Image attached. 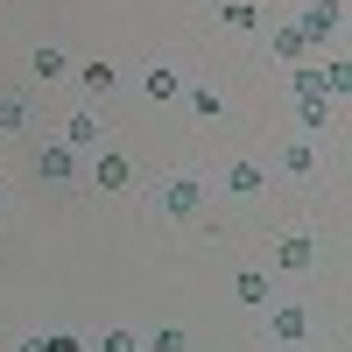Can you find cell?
<instances>
[{
    "label": "cell",
    "mask_w": 352,
    "mask_h": 352,
    "mask_svg": "<svg viewBox=\"0 0 352 352\" xmlns=\"http://www.w3.org/2000/svg\"><path fill=\"white\" fill-rule=\"evenodd\" d=\"M36 176H50V184H64V176H71V148H64V141H56V148H43Z\"/></svg>",
    "instance_id": "8fae6325"
},
{
    "label": "cell",
    "mask_w": 352,
    "mask_h": 352,
    "mask_svg": "<svg viewBox=\"0 0 352 352\" xmlns=\"http://www.w3.org/2000/svg\"><path fill=\"white\" fill-rule=\"evenodd\" d=\"M92 176H99V190H127V184H134V162H127V155H113V148H106Z\"/></svg>",
    "instance_id": "277c9868"
},
{
    "label": "cell",
    "mask_w": 352,
    "mask_h": 352,
    "mask_svg": "<svg viewBox=\"0 0 352 352\" xmlns=\"http://www.w3.org/2000/svg\"><path fill=\"white\" fill-rule=\"evenodd\" d=\"M232 296H240V303H268V275H240V282H232Z\"/></svg>",
    "instance_id": "9a60e30c"
},
{
    "label": "cell",
    "mask_w": 352,
    "mask_h": 352,
    "mask_svg": "<svg viewBox=\"0 0 352 352\" xmlns=\"http://www.w3.org/2000/svg\"><path fill=\"white\" fill-rule=\"evenodd\" d=\"M21 120H28V106H21V99H0V134H14Z\"/></svg>",
    "instance_id": "44dd1931"
},
{
    "label": "cell",
    "mask_w": 352,
    "mask_h": 352,
    "mask_svg": "<svg viewBox=\"0 0 352 352\" xmlns=\"http://www.w3.org/2000/svg\"><path fill=\"white\" fill-rule=\"evenodd\" d=\"M21 352H36V345H21Z\"/></svg>",
    "instance_id": "cb8c5ba5"
},
{
    "label": "cell",
    "mask_w": 352,
    "mask_h": 352,
    "mask_svg": "<svg viewBox=\"0 0 352 352\" xmlns=\"http://www.w3.org/2000/svg\"><path fill=\"white\" fill-rule=\"evenodd\" d=\"M184 99H190V113H197V120H219V113H226V99L212 92V85H190Z\"/></svg>",
    "instance_id": "30bf717a"
},
{
    "label": "cell",
    "mask_w": 352,
    "mask_h": 352,
    "mask_svg": "<svg viewBox=\"0 0 352 352\" xmlns=\"http://www.w3.org/2000/svg\"><path fill=\"white\" fill-rule=\"evenodd\" d=\"M226 28H261V8H247V0H232V8H219Z\"/></svg>",
    "instance_id": "d6986e66"
},
{
    "label": "cell",
    "mask_w": 352,
    "mask_h": 352,
    "mask_svg": "<svg viewBox=\"0 0 352 352\" xmlns=\"http://www.w3.org/2000/svg\"><path fill=\"white\" fill-rule=\"evenodd\" d=\"M148 99L162 106V99H184V78H176L169 64H148Z\"/></svg>",
    "instance_id": "52a82bcc"
},
{
    "label": "cell",
    "mask_w": 352,
    "mask_h": 352,
    "mask_svg": "<svg viewBox=\"0 0 352 352\" xmlns=\"http://www.w3.org/2000/svg\"><path fill=\"white\" fill-rule=\"evenodd\" d=\"M282 352H303V345H282Z\"/></svg>",
    "instance_id": "603a6c76"
},
{
    "label": "cell",
    "mask_w": 352,
    "mask_h": 352,
    "mask_svg": "<svg viewBox=\"0 0 352 352\" xmlns=\"http://www.w3.org/2000/svg\"><path fill=\"white\" fill-rule=\"evenodd\" d=\"M338 21H345L338 0H310L303 21H296V36H303V43H324V36H338Z\"/></svg>",
    "instance_id": "6da1fadb"
},
{
    "label": "cell",
    "mask_w": 352,
    "mask_h": 352,
    "mask_svg": "<svg viewBox=\"0 0 352 352\" xmlns=\"http://www.w3.org/2000/svg\"><path fill=\"white\" fill-rule=\"evenodd\" d=\"M78 78H85V92H92V99H99V92H113V78H120V71H113V64H85Z\"/></svg>",
    "instance_id": "2e32d148"
},
{
    "label": "cell",
    "mask_w": 352,
    "mask_h": 352,
    "mask_svg": "<svg viewBox=\"0 0 352 352\" xmlns=\"http://www.w3.org/2000/svg\"><path fill=\"white\" fill-rule=\"evenodd\" d=\"M36 352H85V338L78 331H43V338H28Z\"/></svg>",
    "instance_id": "5bb4252c"
},
{
    "label": "cell",
    "mask_w": 352,
    "mask_h": 352,
    "mask_svg": "<svg viewBox=\"0 0 352 352\" xmlns=\"http://www.w3.org/2000/svg\"><path fill=\"white\" fill-rule=\"evenodd\" d=\"M141 352H190V338L169 324V331H155V345H141Z\"/></svg>",
    "instance_id": "ffe728a7"
},
{
    "label": "cell",
    "mask_w": 352,
    "mask_h": 352,
    "mask_svg": "<svg viewBox=\"0 0 352 352\" xmlns=\"http://www.w3.org/2000/svg\"><path fill=\"white\" fill-rule=\"evenodd\" d=\"M275 56H282V64H303V56H310V43L296 36V21H289V28H275Z\"/></svg>",
    "instance_id": "ba28073f"
},
{
    "label": "cell",
    "mask_w": 352,
    "mask_h": 352,
    "mask_svg": "<svg viewBox=\"0 0 352 352\" xmlns=\"http://www.w3.org/2000/svg\"><path fill=\"white\" fill-rule=\"evenodd\" d=\"M324 120H331V99H303V106H296V127H303V134H317Z\"/></svg>",
    "instance_id": "4fadbf2b"
},
{
    "label": "cell",
    "mask_w": 352,
    "mask_h": 352,
    "mask_svg": "<svg viewBox=\"0 0 352 352\" xmlns=\"http://www.w3.org/2000/svg\"><path fill=\"white\" fill-rule=\"evenodd\" d=\"M275 261H282V268H289V275H303V268H310V261H317V240H310V232H289V240L275 247Z\"/></svg>",
    "instance_id": "3957f363"
},
{
    "label": "cell",
    "mask_w": 352,
    "mask_h": 352,
    "mask_svg": "<svg viewBox=\"0 0 352 352\" xmlns=\"http://www.w3.org/2000/svg\"><path fill=\"white\" fill-rule=\"evenodd\" d=\"M155 204H162L169 219H190L197 204H204V184H197V176H169V184H162V197H155Z\"/></svg>",
    "instance_id": "7a4b0ae2"
},
{
    "label": "cell",
    "mask_w": 352,
    "mask_h": 352,
    "mask_svg": "<svg viewBox=\"0 0 352 352\" xmlns=\"http://www.w3.org/2000/svg\"><path fill=\"white\" fill-rule=\"evenodd\" d=\"M28 71H36V78H64V71H71V56H64V50H50V43H43L36 56H28Z\"/></svg>",
    "instance_id": "9c48e42d"
},
{
    "label": "cell",
    "mask_w": 352,
    "mask_h": 352,
    "mask_svg": "<svg viewBox=\"0 0 352 352\" xmlns=\"http://www.w3.org/2000/svg\"><path fill=\"white\" fill-rule=\"evenodd\" d=\"M282 169H289V176H310V169H317V155L303 148V141H289V148H282Z\"/></svg>",
    "instance_id": "ac0fdd59"
},
{
    "label": "cell",
    "mask_w": 352,
    "mask_h": 352,
    "mask_svg": "<svg viewBox=\"0 0 352 352\" xmlns=\"http://www.w3.org/2000/svg\"><path fill=\"white\" fill-rule=\"evenodd\" d=\"M99 352H141V338H134V331H106Z\"/></svg>",
    "instance_id": "7402d4cb"
},
{
    "label": "cell",
    "mask_w": 352,
    "mask_h": 352,
    "mask_svg": "<svg viewBox=\"0 0 352 352\" xmlns=\"http://www.w3.org/2000/svg\"><path fill=\"white\" fill-rule=\"evenodd\" d=\"M268 331H275V338H282V345H296V338H303V331H310V317H303V310H296V303H282V310H275V317H268Z\"/></svg>",
    "instance_id": "8992f818"
},
{
    "label": "cell",
    "mask_w": 352,
    "mask_h": 352,
    "mask_svg": "<svg viewBox=\"0 0 352 352\" xmlns=\"http://www.w3.org/2000/svg\"><path fill=\"white\" fill-rule=\"evenodd\" d=\"M296 99H324V71L317 64H296Z\"/></svg>",
    "instance_id": "e0dca14e"
},
{
    "label": "cell",
    "mask_w": 352,
    "mask_h": 352,
    "mask_svg": "<svg viewBox=\"0 0 352 352\" xmlns=\"http://www.w3.org/2000/svg\"><path fill=\"white\" fill-rule=\"evenodd\" d=\"M92 141H99V120H92V113H78V120L64 127V148H92Z\"/></svg>",
    "instance_id": "7c38bea8"
},
{
    "label": "cell",
    "mask_w": 352,
    "mask_h": 352,
    "mask_svg": "<svg viewBox=\"0 0 352 352\" xmlns=\"http://www.w3.org/2000/svg\"><path fill=\"white\" fill-rule=\"evenodd\" d=\"M261 184H268V169H261V162H232V169H226V190H232V197H254Z\"/></svg>",
    "instance_id": "5b68a950"
}]
</instances>
